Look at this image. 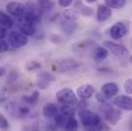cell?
<instances>
[{
	"mask_svg": "<svg viewBox=\"0 0 132 131\" xmlns=\"http://www.w3.org/2000/svg\"><path fill=\"white\" fill-rule=\"evenodd\" d=\"M78 117L81 124L88 130H96L97 127L101 123V119L98 114L88 109L80 110Z\"/></svg>",
	"mask_w": 132,
	"mask_h": 131,
	"instance_id": "6da1fadb",
	"label": "cell"
},
{
	"mask_svg": "<svg viewBox=\"0 0 132 131\" xmlns=\"http://www.w3.org/2000/svg\"><path fill=\"white\" fill-rule=\"evenodd\" d=\"M100 110L104 118L111 125H117L118 121L121 118V112L119 109H117L106 103H103L101 106Z\"/></svg>",
	"mask_w": 132,
	"mask_h": 131,
	"instance_id": "7a4b0ae2",
	"label": "cell"
},
{
	"mask_svg": "<svg viewBox=\"0 0 132 131\" xmlns=\"http://www.w3.org/2000/svg\"><path fill=\"white\" fill-rule=\"evenodd\" d=\"M42 16L37 3L28 2L26 4V12L23 17L26 22L34 25H38L42 22Z\"/></svg>",
	"mask_w": 132,
	"mask_h": 131,
	"instance_id": "3957f363",
	"label": "cell"
},
{
	"mask_svg": "<svg viewBox=\"0 0 132 131\" xmlns=\"http://www.w3.org/2000/svg\"><path fill=\"white\" fill-rule=\"evenodd\" d=\"M56 98L57 100L63 103L68 105H75L78 103V96L74 92V91L69 88H64L56 93Z\"/></svg>",
	"mask_w": 132,
	"mask_h": 131,
	"instance_id": "277c9868",
	"label": "cell"
},
{
	"mask_svg": "<svg viewBox=\"0 0 132 131\" xmlns=\"http://www.w3.org/2000/svg\"><path fill=\"white\" fill-rule=\"evenodd\" d=\"M9 45L14 48H20L26 46L28 43V38L22 32L12 31L8 36Z\"/></svg>",
	"mask_w": 132,
	"mask_h": 131,
	"instance_id": "5b68a950",
	"label": "cell"
},
{
	"mask_svg": "<svg viewBox=\"0 0 132 131\" xmlns=\"http://www.w3.org/2000/svg\"><path fill=\"white\" fill-rule=\"evenodd\" d=\"M104 46L109 49L114 55L118 58H126L128 56V48L120 44L115 43L112 41H106L104 43Z\"/></svg>",
	"mask_w": 132,
	"mask_h": 131,
	"instance_id": "8992f818",
	"label": "cell"
},
{
	"mask_svg": "<svg viewBox=\"0 0 132 131\" xmlns=\"http://www.w3.org/2000/svg\"><path fill=\"white\" fill-rule=\"evenodd\" d=\"M6 10L15 17H23L26 12V5L19 2H10L6 5Z\"/></svg>",
	"mask_w": 132,
	"mask_h": 131,
	"instance_id": "52a82bcc",
	"label": "cell"
},
{
	"mask_svg": "<svg viewBox=\"0 0 132 131\" xmlns=\"http://www.w3.org/2000/svg\"><path fill=\"white\" fill-rule=\"evenodd\" d=\"M113 103L119 109L132 110V98L128 95H119L113 100Z\"/></svg>",
	"mask_w": 132,
	"mask_h": 131,
	"instance_id": "ba28073f",
	"label": "cell"
},
{
	"mask_svg": "<svg viewBox=\"0 0 132 131\" xmlns=\"http://www.w3.org/2000/svg\"><path fill=\"white\" fill-rule=\"evenodd\" d=\"M95 93V88L90 84H83L76 89V94L81 100L91 98Z\"/></svg>",
	"mask_w": 132,
	"mask_h": 131,
	"instance_id": "9c48e42d",
	"label": "cell"
},
{
	"mask_svg": "<svg viewBox=\"0 0 132 131\" xmlns=\"http://www.w3.org/2000/svg\"><path fill=\"white\" fill-rule=\"evenodd\" d=\"M110 35L112 38L118 40L123 38L127 33V28L123 22H118L114 23L110 29Z\"/></svg>",
	"mask_w": 132,
	"mask_h": 131,
	"instance_id": "30bf717a",
	"label": "cell"
},
{
	"mask_svg": "<svg viewBox=\"0 0 132 131\" xmlns=\"http://www.w3.org/2000/svg\"><path fill=\"white\" fill-rule=\"evenodd\" d=\"M56 65L59 72H66L73 70L75 68H77L79 66V64L75 59L68 58L60 59L56 63Z\"/></svg>",
	"mask_w": 132,
	"mask_h": 131,
	"instance_id": "8fae6325",
	"label": "cell"
},
{
	"mask_svg": "<svg viewBox=\"0 0 132 131\" xmlns=\"http://www.w3.org/2000/svg\"><path fill=\"white\" fill-rule=\"evenodd\" d=\"M101 91L109 99L115 97L119 92V87L116 83L109 82L103 84L101 88Z\"/></svg>",
	"mask_w": 132,
	"mask_h": 131,
	"instance_id": "7c38bea8",
	"label": "cell"
},
{
	"mask_svg": "<svg viewBox=\"0 0 132 131\" xmlns=\"http://www.w3.org/2000/svg\"><path fill=\"white\" fill-rule=\"evenodd\" d=\"M112 15L111 9L106 5H100L97 11V20L99 22L107 21Z\"/></svg>",
	"mask_w": 132,
	"mask_h": 131,
	"instance_id": "4fadbf2b",
	"label": "cell"
},
{
	"mask_svg": "<svg viewBox=\"0 0 132 131\" xmlns=\"http://www.w3.org/2000/svg\"><path fill=\"white\" fill-rule=\"evenodd\" d=\"M61 28L66 34L71 35L74 34L78 29V24L76 22V21H70L65 19L61 22Z\"/></svg>",
	"mask_w": 132,
	"mask_h": 131,
	"instance_id": "5bb4252c",
	"label": "cell"
},
{
	"mask_svg": "<svg viewBox=\"0 0 132 131\" xmlns=\"http://www.w3.org/2000/svg\"><path fill=\"white\" fill-rule=\"evenodd\" d=\"M42 112L45 118L50 119L54 117V116L59 113V108L55 104L52 103H48L44 106Z\"/></svg>",
	"mask_w": 132,
	"mask_h": 131,
	"instance_id": "9a60e30c",
	"label": "cell"
},
{
	"mask_svg": "<svg viewBox=\"0 0 132 131\" xmlns=\"http://www.w3.org/2000/svg\"><path fill=\"white\" fill-rule=\"evenodd\" d=\"M38 10L41 13V15H45L48 12H49L55 6V2L52 0L43 2H37Z\"/></svg>",
	"mask_w": 132,
	"mask_h": 131,
	"instance_id": "2e32d148",
	"label": "cell"
},
{
	"mask_svg": "<svg viewBox=\"0 0 132 131\" xmlns=\"http://www.w3.org/2000/svg\"><path fill=\"white\" fill-rule=\"evenodd\" d=\"M39 95H40L39 91L38 90H35L32 93V94H30V95H24V96H22V99L26 103L34 106L38 103V98H39Z\"/></svg>",
	"mask_w": 132,
	"mask_h": 131,
	"instance_id": "e0dca14e",
	"label": "cell"
},
{
	"mask_svg": "<svg viewBox=\"0 0 132 131\" xmlns=\"http://www.w3.org/2000/svg\"><path fill=\"white\" fill-rule=\"evenodd\" d=\"M19 30H20V32L24 34L26 36H32L33 34H35V32H36L35 25L32 24L28 23L26 22V23L22 24L20 25Z\"/></svg>",
	"mask_w": 132,
	"mask_h": 131,
	"instance_id": "ac0fdd59",
	"label": "cell"
},
{
	"mask_svg": "<svg viewBox=\"0 0 132 131\" xmlns=\"http://www.w3.org/2000/svg\"><path fill=\"white\" fill-rule=\"evenodd\" d=\"M0 25L2 27L6 28H11L13 25V20L12 18L5 14L4 12H2L0 9Z\"/></svg>",
	"mask_w": 132,
	"mask_h": 131,
	"instance_id": "d6986e66",
	"label": "cell"
},
{
	"mask_svg": "<svg viewBox=\"0 0 132 131\" xmlns=\"http://www.w3.org/2000/svg\"><path fill=\"white\" fill-rule=\"evenodd\" d=\"M108 53L109 52L108 49L102 47H98L95 49L93 52V58L96 60L101 61L107 58V57L108 56Z\"/></svg>",
	"mask_w": 132,
	"mask_h": 131,
	"instance_id": "ffe728a7",
	"label": "cell"
},
{
	"mask_svg": "<svg viewBox=\"0 0 132 131\" xmlns=\"http://www.w3.org/2000/svg\"><path fill=\"white\" fill-rule=\"evenodd\" d=\"M105 5L110 8L120 9L126 5V0H105Z\"/></svg>",
	"mask_w": 132,
	"mask_h": 131,
	"instance_id": "44dd1931",
	"label": "cell"
},
{
	"mask_svg": "<svg viewBox=\"0 0 132 131\" xmlns=\"http://www.w3.org/2000/svg\"><path fill=\"white\" fill-rule=\"evenodd\" d=\"M75 108L72 105L68 104H64L60 108V112L62 115H64L66 118H69L71 117H73L75 113Z\"/></svg>",
	"mask_w": 132,
	"mask_h": 131,
	"instance_id": "7402d4cb",
	"label": "cell"
},
{
	"mask_svg": "<svg viewBox=\"0 0 132 131\" xmlns=\"http://www.w3.org/2000/svg\"><path fill=\"white\" fill-rule=\"evenodd\" d=\"M63 17L66 20L76 21L78 18V12L74 8H67L63 12Z\"/></svg>",
	"mask_w": 132,
	"mask_h": 131,
	"instance_id": "603a6c76",
	"label": "cell"
},
{
	"mask_svg": "<svg viewBox=\"0 0 132 131\" xmlns=\"http://www.w3.org/2000/svg\"><path fill=\"white\" fill-rule=\"evenodd\" d=\"M78 128V123L75 117H71L67 119V122L65 126L66 130H75Z\"/></svg>",
	"mask_w": 132,
	"mask_h": 131,
	"instance_id": "cb8c5ba5",
	"label": "cell"
},
{
	"mask_svg": "<svg viewBox=\"0 0 132 131\" xmlns=\"http://www.w3.org/2000/svg\"><path fill=\"white\" fill-rule=\"evenodd\" d=\"M38 80L43 81H45L48 83L55 81V77L48 71H42V72L38 73Z\"/></svg>",
	"mask_w": 132,
	"mask_h": 131,
	"instance_id": "d4e9b609",
	"label": "cell"
},
{
	"mask_svg": "<svg viewBox=\"0 0 132 131\" xmlns=\"http://www.w3.org/2000/svg\"><path fill=\"white\" fill-rule=\"evenodd\" d=\"M54 122L56 127L62 128L65 127L66 122H67V118L62 113H57L56 115L54 116Z\"/></svg>",
	"mask_w": 132,
	"mask_h": 131,
	"instance_id": "484cf974",
	"label": "cell"
},
{
	"mask_svg": "<svg viewBox=\"0 0 132 131\" xmlns=\"http://www.w3.org/2000/svg\"><path fill=\"white\" fill-rule=\"evenodd\" d=\"M41 68H42V65L38 62H35V61H31V62L26 63V65L25 66L26 71H27L29 72L35 71H37Z\"/></svg>",
	"mask_w": 132,
	"mask_h": 131,
	"instance_id": "4316f807",
	"label": "cell"
},
{
	"mask_svg": "<svg viewBox=\"0 0 132 131\" xmlns=\"http://www.w3.org/2000/svg\"><path fill=\"white\" fill-rule=\"evenodd\" d=\"M81 13L84 15V16H87V17H90L94 15V9L92 8L83 5L81 8H80Z\"/></svg>",
	"mask_w": 132,
	"mask_h": 131,
	"instance_id": "83f0119b",
	"label": "cell"
},
{
	"mask_svg": "<svg viewBox=\"0 0 132 131\" xmlns=\"http://www.w3.org/2000/svg\"><path fill=\"white\" fill-rule=\"evenodd\" d=\"M0 129L2 130H9V124L7 119L5 117L3 114L0 113Z\"/></svg>",
	"mask_w": 132,
	"mask_h": 131,
	"instance_id": "f1b7e54d",
	"label": "cell"
},
{
	"mask_svg": "<svg viewBox=\"0 0 132 131\" xmlns=\"http://www.w3.org/2000/svg\"><path fill=\"white\" fill-rule=\"evenodd\" d=\"M124 90L126 94H132V77L126 80L124 84Z\"/></svg>",
	"mask_w": 132,
	"mask_h": 131,
	"instance_id": "f546056e",
	"label": "cell"
},
{
	"mask_svg": "<svg viewBox=\"0 0 132 131\" xmlns=\"http://www.w3.org/2000/svg\"><path fill=\"white\" fill-rule=\"evenodd\" d=\"M62 38L59 34H53L50 36V41L52 44L54 45H59L60 43L62 42Z\"/></svg>",
	"mask_w": 132,
	"mask_h": 131,
	"instance_id": "4dcf8cb0",
	"label": "cell"
},
{
	"mask_svg": "<svg viewBox=\"0 0 132 131\" xmlns=\"http://www.w3.org/2000/svg\"><path fill=\"white\" fill-rule=\"evenodd\" d=\"M17 113L20 116H26L30 113V109L27 107H19L17 108Z\"/></svg>",
	"mask_w": 132,
	"mask_h": 131,
	"instance_id": "1f68e13d",
	"label": "cell"
},
{
	"mask_svg": "<svg viewBox=\"0 0 132 131\" xmlns=\"http://www.w3.org/2000/svg\"><path fill=\"white\" fill-rule=\"evenodd\" d=\"M19 75H18V72H16L15 71H12L9 73V76H8V78H7V81L8 83H12L14 82L15 81H16V79L18 78Z\"/></svg>",
	"mask_w": 132,
	"mask_h": 131,
	"instance_id": "d6a6232c",
	"label": "cell"
},
{
	"mask_svg": "<svg viewBox=\"0 0 132 131\" xmlns=\"http://www.w3.org/2000/svg\"><path fill=\"white\" fill-rule=\"evenodd\" d=\"M95 98L97 99V100L98 101L99 103H106L108 100L110 99L108 98H107L102 92H99V93H97L96 95H95Z\"/></svg>",
	"mask_w": 132,
	"mask_h": 131,
	"instance_id": "836d02e7",
	"label": "cell"
},
{
	"mask_svg": "<svg viewBox=\"0 0 132 131\" xmlns=\"http://www.w3.org/2000/svg\"><path fill=\"white\" fill-rule=\"evenodd\" d=\"M9 49V46L6 41L0 40V53H5L8 51Z\"/></svg>",
	"mask_w": 132,
	"mask_h": 131,
	"instance_id": "e575fe53",
	"label": "cell"
},
{
	"mask_svg": "<svg viewBox=\"0 0 132 131\" xmlns=\"http://www.w3.org/2000/svg\"><path fill=\"white\" fill-rule=\"evenodd\" d=\"M48 84H49V83H48V82H45V81H40V80H38V83L36 84V86H37L39 89L45 90V89H47V88H48Z\"/></svg>",
	"mask_w": 132,
	"mask_h": 131,
	"instance_id": "d590c367",
	"label": "cell"
},
{
	"mask_svg": "<svg viewBox=\"0 0 132 131\" xmlns=\"http://www.w3.org/2000/svg\"><path fill=\"white\" fill-rule=\"evenodd\" d=\"M74 0H59V5L63 8H67L70 6Z\"/></svg>",
	"mask_w": 132,
	"mask_h": 131,
	"instance_id": "8d00e7d4",
	"label": "cell"
},
{
	"mask_svg": "<svg viewBox=\"0 0 132 131\" xmlns=\"http://www.w3.org/2000/svg\"><path fill=\"white\" fill-rule=\"evenodd\" d=\"M77 104H78V108H79L80 110L85 109L88 107V105L87 101H86V100H81V101L77 103Z\"/></svg>",
	"mask_w": 132,
	"mask_h": 131,
	"instance_id": "74e56055",
	"label": "cell"
},
{
	"mask_svg": "<svg viewBox=\"0 0 132 131\" xmlns=\"http://www.w3.org/2000/svg\"><path fill=\"white\" fill-rule=\"evenodd\" d=\"M7 35V29L5 27L0 26V40L3 39Z\"/></svg>",
	"mask_w": 132,
	"mask_h": 131,
	"instance_id": "f35d334b",
	"label": "cell"
},
{
	"mask_svg": "<svg viewBox=\"0 0 132 131\" xmlns=\"http://www.w3.org/2000/svg\"><path fill=\"white\" fill-rule=\"evenodd\" d=\"M84 5V4L82 3V2L81 0H76V2H75V8H78V9H80L82 6Z\"/></svg>",
	"mask_w": 132,
	"mask_h": 131,
	"instance_id": "ab89813d",
	"label": "cell"
},
{
	"mask_svg": "<svg viewBox=\"0 0 132 131\" xmlns=\"http://www.w3.org/2000/svg\"><path fill=\"white\" fill-rule=\"evenodd\" d=\"M5 74V69L2 67H0V77H3Z\"/></svg>",
	"mask_w": 132,
	"mask_h": 131,
	"instance_id": "60d3db41",
	"label": "cell"
},
{
	"mask_svg": "<svg viewBox=\"0 0 132 131\" xmlns=\"http://www.w3.org/2000/svg\"><path fill=\"white\" fill-rule=\"evenodd\" d=\"M88 3H94V2H97L98 0H86Z\"/></svg>",
	"mask_w": 132,
	"mask_h": 131,
	"instance_id": "b9f144b4",
	"label": "cell"
},
{
	"mask_svg": "<svg viewBox=\"0 0 132 131\" xmlns=\"http://www.w3.org/2000/svg\"><path fill=\"white\" fill-rule=\"evenodd\" d=\"M47 1H50V0H37V2H47Z\"/></svg>",
	"mask_w": 132,
	"mask_h": 131,
	"instance_id": "7bdbcfd3",
	"label": "cell"
},
{
	"mask_svg": "<svg viewBox=\"0 0 132 131\" xmlns=\"http://www.w3.org/2000/svg\"><path fill=\"white\" fill-rule=\"evenodd\" d=\"M129 62H130V63L132 65V55L130 57V58H129Z\"/></svg>",
	"mask_w": 132,
	"mask_h": 131,
	"instance_id": "ee69618b",
	"label": "cell"
}]
</instances>
